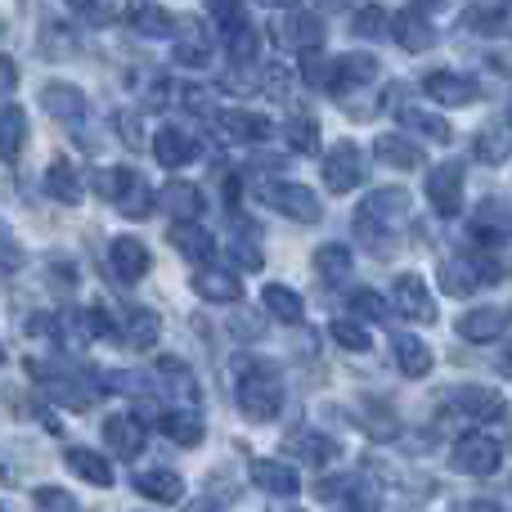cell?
<instances>
[{"label":"cell","mask_w":512,"mask_h":512,"mask_svg":"<svg viewBox=\"0 0 512 512\" xmlns=\"http://www.w3.org/2000/svg\"><path fill=\"white\" fill-rule=\"evenodd\" d=\"M423 90H427V99H436V104H445V108H463V104L477 99V86H472L468 77H459V72H450V68L427 72Z\"/></svg>","instance_id":"4fadbf2b"},{"label":"cell","mask_w":512,"mask_h":512,"mask_svg":"<svg viewBox=\"0 0 512 512\" xmlns=\"http://www.w3.org/2000/svg\"><path fill=\"white\" fill-rule=\"evenodd\" d=\"M248 477H252L256 490H265V495H279V499H292L301 490L297 472H292L288 463H279V459H256L252 468H248Z\"/></svg>","instance_id":"9a60e30c"},{"label":"cell","mask_w":512,"mask_h":512,"mask_svg":"<svg viewBox=\"0 0 512 512\" xmlns=\"http://www.w3.org/2000/svg\"><path fill=\"white\" fill-rule=\"evenodd\" d=\"M234 256H239L243 270H261V248H256V243H248L243 234L234 239Z\"/></svg>","instance_id":"6f0895ef"},{"label":"cell","mask_w":512,"mask_h":512,"mask_svg":"<svg viewBox=\"0 0 512 512\" xmlns=\"http://www.w3.org/2000/svg\"><path fill=\"white\" fill-rule=\"evenodd\" d=\"M319 5H324V9H346L351 0H319Z\"/></svg>","instance_id":"e7e4bbea"},{"label":"cell","mask_w":512,"mask_h":512,"mask_svg":"<svg viewBox=\"0 0 512 512\" xmlns=\"http://www.w3.org/2000/svg\"><path fill=\"white\" fill-rule=\"evenodd\" d=\"M176 63H185V68H207V63H212V41H207V32L198 23H180Z\"/></svg>","instance_id":"484cf974"},{"label":"cell","mask_w":512,"mask_h":512,"mask_svg":"<svg viewBox=\"0 0 512 512\" xmlns=\"http://www.w3.org/2000/svg\"><path fill=\"white\" fill-rule=\"evenodd\" d=\"M319 171H324V189H328V194H351V189L364 180V153L355 149V144L342 140V144H333V149L324 153Z\"/></svg>","instance_id":"3957f363"},{"label":"cell","mask_w":512,"mask_h":512,"mask_svg":"<svg viewBox=\"0 0 512 512\" xmlns=\"http://www.w3.org/2000/svg\"><path fill=\"white\" fill-rule=\"evenodd\" d=\"M108 265H113L117 279L135 283V279H144V274H149L153 256H149V248H144L140 239H135V234H122V239L108 243Z\"/></svg>","instance_id":"7c38bea8"},{"label":"cell","mask_w":512,"mask_h":512,"mask_svg":"<svg viewBox=\"0 0 512 512\" xmlns=\"http://www.w3.org/2000/svg\"><path fill=\"white\" fill-rule=\"evenodd\" d=\"M207 9H212V18L221 23V32L248 18V14H243V0H207Z\"/></svg>","instance_id":"816d5d0a"},{"label":"cell","mask_w":512,"mask_h":512,"mask_svg":"<svg viewBox=\"0 0 512 512\" xmlns=\"http://www.w3.org/2000/svg\"><path fill=\"white\" fill-rule=\"evenodd\" d=\"M445 400H450L454 414L468 418V423H495V418L508 414V400L499 396L495 387H454Z\"/></svg>","instance_id":"52a82bcc"},{"label":"cell","mask_w":512,"mask_h":512,"mask_svg":"<svg viewBox=\"0 0 512 512\" xmlns=\"http://www.w3.org/2000/svg\"><path fill=\"white\" fill-rule=\"evenodd\" d=\"M450 463H454V472H468V477H495L499 463H504V450H499L495 436L468 432V436H459V441H454Z\"/></svg>","instance_id":"7a4b0ae2"},{"label":"cell","mask_w":512,"mask_h":512,"mask_svg":"<svg viewBox=\"0 0 512 512\" xmlns=\"http://www.w3.org/2000/svg\"><path fill=\"white\" fill-rule=\"evenodd\" d=\"M504 310H495V306H477V310H468V315L459 319V337L463 342H495V337H504Z\"/></svg>","instance_id":"7402d4cb"},{"label":"cell","mask_w":512,"mask_h":512,"mask_svg":"<svg viewBox=\"0 0 512 512\" xmlns=\"http://www.w3.org/2000/svg\"><path fill=\"white\" fill-rule=\"evenodd\" d=\"M5 162H18V149H23V140H27V117H23V108L18 104H9L5 108Z\"/></svg>","instance_id":"7bdbcfd3"},{"label":"cell","mask_w":512,"mask_h":512,"mask_svg":"<svg viewBox=\"0 0 512 512\" xmlns=\"http://www.w3.org/2000/svg\"><path fill=\"white\" fill-rule=\"evenodd\" d=\"M468 234L477 243H490V248H504V243H512V203H504V198H486V203L472 212Z\"/></svg>","instance_id":"ba28073f"},{"label":"cell","mask_w":512,"mask_h":512,"mask_svg":"<svg viewBox=\"0 0 512 512\" xmlns=\"http://www.w3.org/2000/svg\"><path fill=\"white\" fill-rule=\"evenodd\" d=\"M396 364L405 378H423V373H432V346L409 333H396Z\"/></svg>","instance_id":"4dcf8cb0"},{"label":"cell","mask_w":512,"mask_h":512,"mask_svg":"<svg viewBox=\"0 0 512 512\" xmlns=\"http://www.w3.org/2000/svg\"><path fill=\"white\" fill-rule=\"evenodd\" d=\"M508 153H512V126H504V122L486 126V131L472 140V158H481L486 167H499Z\"/></svg>","instance_id":"f546056e"},{"label":"cell","mask_w":512,"mask_h":512,"mask_svg":"<svg viewBox=\"0 0 512 512\" xmlns=\"http://www.w3.org/2000/svg\"><path fill=\"white\" fill-rule=\"evenodd\" d=\"M409 5H414V9H427V14H432V9H441L445 0H409Z\"/></svg>","instance_id":"94428289"},{"label":"cell","mask_w":512,"mask_h":512,"mask_svg":"<svg viewBox=\"0 0 512 512\" xmlns=\"http://www.w3.org/2000/svg\"><path fill=\"white\" fill-rule=\"evenodd\" d=\"M261 301H265V315H274L279 324H301V315H306L301 297L288 288V283H265Z\"/></svg>","instance_id":"83f0119b"},{"label":"cell","mask_w":512,"mask_h":512,"mask_svg":"<svg viewBox=\"0 0 512 512\" xmlns=\"http://www.w3.org/2000/svg\"><path fill=\"white\" fill-rule=\"evenodd\" d=\"M499 279V270H481L477 261H445L441 265V288L450 292V297H468V292H477L481 283Z\"/></svg>","instance_id":"d6986e66"},{"label":"cell","mask_w":512,"mask_h":512,"mask_svg":"<svg viewBox=\"0 0 512 512\" xmlns=\"http://www.w3.org/2000/svg\"><path fill=\"white\" fill-rule=\"evenodd\" d=\"M283 135H288V149L292 153H315L319 149V126H315V117H306V113L288 117Z\"/></svg>","instance_id":"60d3db41"},{"label":"cell","mask_w":512,"mask_h":512,"mask_svg":"<svg viewBox=\"0 0 512 512\" xmlns=\"http://www.w3.org/2000/svg\"><path fill=\"white\" fill-rule=\"evenodd\" d=\"M400 122H405L409 131L427 135L432 144H450V126H445L436 113H427V108H400Z\"/></svg>","instance_id":"ab89813d"},{"label":"cell","mask_w":512,"mask_h":512,"mask_svg":"<svg viewBox=\"0 0 512 512\" xmlns=\"http://www.w3.org/2000/svg\"><path fill=\"white\" fill-rule=\"evenodd\" d=\"M153 158L162 162V167H189V162H198V140L194 131H185V126H162L158 135H153Z\"/></svg>","instance_id":"8fae6325"},{"label":"cell","mask_w":512,"mask_h":512,"mask_svg":"<svg viewBox=\"0 0 512 512\" xmlns=\"http://www.w3.org/2000/svg\"><path fill=\"white\" fill-rule=\"evenodd\" d=\"M171 248L185 256V261H194V265L216 261L212 230H203V225H194V221H176V230H171Z\"/></svg>","instance_id":"2e32d148"},{"label":"cell","mask_w":512,"mask_h":512,"mask_svg":"<svg viewBox=\"0 0 512 512\" xmlns=\"http://www.w3.org/2000/svg\"><path fill=\"white\" fill-rule=\"evenodd\" d=\"M360 212H369V216H378V221L396 225V216L409 212V194H405V189H373V194L360 203Z\"/></svg>","instance_id":"d6a6232c"},{"label":"cell","mask_w":512,"mask_h":512,"mask_svg":"<svg viewBox=\"0 0 512 512\" xmlns=\"http://www.w3.org/2000/svg\"><path fill=\"white\" fill-rule=\"evenodd\" d=\"M391 36L400 41V50H409V54H418V50H432V41H436V27L427 23L418 9H400L396 18H391Z\"/></svg>","instance_id":"e0dca14e"},{"label":"cell","mask_w":512,"mask_h":512,"mask_svg":"<svg viewBox=\"0 0 512 512\" xmlns=\"http://www.w3.org/2000/svg\"><path fill=\"white\" fill-rule=\"evenodd\" d=\"M234 333H239V342H256V337H261V319L243 310V315L234 319Z\"/></svg>","instance_id":"680465c9"},{"label":"cell","mask_w":512,"mask_h":512,"mask_svg":"<svg viewBox=\"0 0 512 512\" xmlns=\"http://www.w3.org/2000/svg\"><path fill=\"white\" fill-rule=\"evenodd\" d=\"M41 45H45V54H50V59H63V54L72 50V32H63L59 23H45Z\"/></svg>","instance_id":"681fc988"},{"label":"cell","mask_w":512,"mask_h":512,"mask_svg":"<svg viewBox=\"0 0 512 512\" xmlns=\"http://www.w3.org/2000/svg\"><path fill=\"white\" fill-rule=\"evenodd\" d=\"M126 342L135 346V351H149V346H158L162 337V319L158 310H131V319H126Z\"/></svg>","instance_id":"e575fe53"},{"label":"cell","mask_w":512,"mask_h":512,"mask_svg":"<svg viewBox=\"0 0 512 512\" xmlns=\"http://www.w3.org/2000/svg\"><path fill=\"white\" fill-rule=\"evenodd\" d=\"M391 301H396V310L405 319H414V324H432L436 319V301H432V288H427L423 274H396V283H391Z\"/></svg>","instance_id":"8992f818"},{"label":"cell","mask_w":512,"mask_h":512,"mask_svg":"<svg viewBox=\"0 0 512 512\" xmlns=\"http://www.w3.org/2000/svg\"><path fill=\"white\" fill-rule=\"evenodd\" d=\"M86 333L90 337H104V342H108V337H122V333H117V319H113V310H108V306H90L86 310Z\"/></svg>","instance_id":"7dc6e473"},{"label":"cell","mask_w":512,"mask_h":512,"mask_svg":"<svg viewBox=\"0 0 512 512\" xmlns=\"http://www.w3.org/2000/svg\"><path fill=\"white\" fill-rule=\"evenodd\" d=\"M234 387H239V409L252 423H270L283 409V378L274 360H239L234 364Z\"/></svg>","instance_id":"6da1fadb"},{"label":"cell","mask_w":512,"mask_h":512,"mask_svg":"<svg viewBox=\"0 0 512 512\" xmlns=\"http://www.w3.org/2000/svg\"><path fill=\"white\" fill-rule=\"evenodd\" d=\"M328 333H333V342L346 346V351H369V346H373V342H369V328L355 324V319H337Z\"/></svg>","instance_id":"ee69618b"},{"label":"cell","mask_w":512,"mask_h":512,"mask_svg":"<svg viewBox=\"0 0 512 512\" xmlns=\"http://www.w3.org/2000/svg\"><path fill=\"white\" fill-rule=\"evenodd\" d=\"M427 198L441 216H459L463 212V167L459 162H441L427 171Z\"/></svg>","instance_id":"9c48e42d"},{"label":"cell","mask_w":512,"mask_h":512,"mask_svg":"<svg viewBox=\"0 0 512 512\" xmlns=\"http://www.w3.org/2000/svg\"><path fill=\"white\" fill-rule=\"evenodd\" d=\"M131 27L140 36H176L180 32V18L176 14H167L162 5H140L131 14Z\"/></svg>","instance_id":"d590c367"},{"label":"cell","mask_w":512,"mask_h":512,"mask_svg":"<svg viewBox=\"0 0 512 512\" xmlns=\"http://www.w3.org/2000/svg\"><path fill=\"white\" fill-rule=\"evenodd\" d=\"M194 292L203 301H221V306H234V301H243V283L234 279L230 270H212V265H203V270L194 274Z\"/></svg>","instance_id":"44dd1931"},{"label":"cell","mask_w":512,"mask_h":512,"mask_svg":"<svg viewBox=\"0 0 512 512\" xmlns=\"http://www.w3.org/2000/svg\"><path fill=\"white\" fill-rule=\"evenodd\" d=\"M351 306H355V315H360V310H364V315H369V319H387V301H382L373 288H360V292H355V297H351Z\"/></svg>","instance_id":"db71d44e"},{"label":"cell","mask_w":512,"mask_h":512,"mask_svg":"<svg viewBox=\"0 0 512 512\" xmlns=\"http://www.w3.org/2000/svg\"><path fill=\"white\" fill-rule=\"evenodd\" d=\"M158 203L167 207L176 221H194V216L203 212V194H198L194 185H185V180H171V185L158 194Z\"/></svg>","instance_id":"1f68e13d"},{"label":"cell","mask_w":512,"mask_h":512,"mask_svg":"<svg viewBox=\"0 0 512 512\" xmlns=\"http://www.w3.org/2000/svg\"><path fill=\"white\" fill-rule=\"evenodd\" d=\"M378 77V59L373 54H337V68H333V95H342V90H360L369 86V81Z\"/></svg>","instance_id":"ac0fdd59"},{"label":"cell","mask_w":512,"mask_h":512,"mask_svg":"<svg viewBox=\"0 0 512 512\" xmlns=\"http://www.w3.org/2000/svg\"><path fill=\"white\" fill-rule=\"evenodd\" d=\"M221 36H225V45H230V59L239 63V68H252V59H256V45H261V36H256L252 18H243V23L225 27Z\"/></svg>","instance_id":"8d00e7d4"},{"label":"cell","mask_w":512,"mask_h":512,"mask_svg":"<svg viewBox=\"0 0 512 512\" xmlns=\"http://www.w3.org/2000/svg\"><path fill=\"white\" fill-rule=\"evenodd\" d=\"M27 333L59 342V337H63V319H54V315H32V319H27Z\"/></svg>","instance_id":"11a10c76"},{"label":"cell","mask_w":512,"mask_h":512,"mask_svg":"<svg viewBox=\"0 0 512 512\" xmlns=\"http://www.w3.org/2000/svg\"><path fill=\"white\" fill-rule=\"evenodd\" d=\"M292 450H297V459L310 463V468H328V463L337 459V445L328 441L324 432H297L292 436Z\"/></svg>","instance_id":"836d02e7"},{"label":"cell","mask_w":512,"mask_h":512,"mask_svg":"<svg viewBox=\"0 0 512 512\" xmlns=\"http://www.w3.org/2000/svg\"><path fill=\"white\" fill-rule=\"evenodd\" d=\"M135 490H140L144 499H158V504H176V499L185 495V481L167 468H153V472H140V477H135Z\"/></svg>","instance_id":"f1b7e54d"},{"label":"cell","mask_w":512,"mask_h":512,"mask_svg":"<svg viewBox=\"0 0 512 512\" xmlns=\"http://www.w3.org/2000/svg\"><path fill=\"white\" fill-rule=\"evenodd\" d=\"M225 131L239 135V140H270L274 126H270V117H261V113H230L225 117Z\"/></svg>","instance_id":"b9f144b4"},{"label":"cell","mask_w":512,"mask_h":512,"mask_svg":"<svg viewBox=\"0 0 512 512\" xmlns=\"http://www.w3.org/2000/svg\"><path fill=\"white\" fill-rule=\"evenodd\" d=\"M265 203L274 207V212H283L288 221L297 225H315L319 216H324V203H319V194H310L306 185H265Z\"/></svg>","instance_id":"277c9868"},{"label":"cell","mask_w":512,"mask_h":512,"mask_svg":"<svg viewBox=\"0 0 512 512\" xmlns=\"http://www.w3.org/2000/svg\"><path fill=\"white\" fill-rule=\"evenodd\" d=\"M162 432H167L176 445L194 450V445H203V418H198V409L185 400V405H176V409L162 414Z\"/></svg>","instance_id":"603a6c76"},{"label":"cell","mask_w":512,"mask_h":512,"mask_svg":"<svg viewBox=\"0 0 512 512\" xmlns=\"http://www.w3.org/2000/svg\"><path fill=\"white\" fill-rule=\"evenodd\" d=\"M504 0H495V5H477V9H468V27L472 32H499L504 27Z\"/></svg>","instance_id":"f6af8a7d"},{"label":"cell","mask_w":512,"mask_h":512,"mask_svg":"<svg viewBox=\"0 0 512 512\" xmlns=\"http://www.w3.org/2000/svg\"><path fill=\"white\" fill-rule=\"evenodd\" d=\"M5 261H9L5 270H9V274H18V261H23V256H18V243H14V239H5Z\"/></svg>","instance_id":"91938a15"},{"label":"cell","mask_w":512,"mask_h":512,"mask_svg":"<svg viewBox=\"0 0 512 512\" xmlns=\"http://www.w3.org/2000/svg\"><path fill=\"white\" fill-rule=\"evenodd\" d=\"M373 153H378L387 167H400V171H414L418 162H423V149H418L409 135H396V131L378 135V140H373Z\"/></svg>","instance_id":"d4e9b609"},{"label":"cell","mask_w":512,"mask_h":512,"mask_svg":"<svg viewBox=\"0 0 512 512\" xmlns=\"http://www.w3.org/2000/svg\"><path fill=\"white\" fill-rule=\"evenodd\" d=\"M355 36H382V32H387V9H378V5H364L360 9V14H355Z\"/></svg>","instance_id":"bcb514c9"},{"label":"cell","mask_w":512,"mask_h":512,"mask_svg":"<svg viewBox=\"0 0 512 512\" xmlns=\"http://www.w3.org/2000/svg\"><path fill=\"white\" fill-rule=\"evenodd\" d=\"M41 108L54 122H81V117H86V95H81L77 86H68V81H45Z\"/></svg>","instance_id":"5bb4252c"},{"label":"cell","mask_w":512,"mask_h":512,"mask_svg":"<svg viewBox=\"0 0 512 512\" xmlns=\"http://www.w3.org/2000/svg\"><path fill=\"white\" fill-rule=\"evenodd\" d=\"M499 369H504V373H512V342L504 346V355H499Z\"/></svg>","instance_id":"6125c7cd"},{"label":"cell","mask_w":512,"mask_h":512,"mask_svg":"<svg viewBox=\"0 0 512 512\" xmlns=\"http://www.w3.org/2000/svg\"><path fill=\"white\" fill-rule=\"evenodd\" d=\"M315 270L324 283H346L351 279V252H346L342 243H324V248L315 252Z\"/></svg>","instance_id":"74e56055"},{"label":"cell","mask_w":512,"mask_h":512,"mask_svg":"<svg viewBox=\"0 0 512 512\" xmlns=\"http://www.w3.org/2000/svg\"><path fill=\"white\" fill-rule=\"evenodd\" d=\"M32 504H36V508H59V512H72V508H77V499H72L68 490H59V486H41V490L32 495Z\"/></svg>","instance_id":"f907efd6"},{"label":"cell","mask_w":512,"mask_h":512,"mask_svg":"<svg viewBox=\"0 0 512 512\" xmlns=\"http://www.w3.org/2000/svg\"><path fill=\"white\" fill-rule=\"evenodd\" d=\"M382 409H387V405H378V400H373V405H364V423H369L373 436H387L391 427H396V418H387Z\"/></svg>","instance_id":"9f6ffc18"},{"label":"cell","mask_w":512,"mask_h":512,"mask_svg":"<svg viewBox=\"0 0 512 512\" xmlns=\"http://www.w3.org/2000/svg\"><path fill=\"white\" fill-rule=\"evenodd\" d=\"M261 5H270V9H288V5H297V0H261Z\"/></svg>","instance_id":"be15d7a7"},{"label":"cell","mask_w":512,"mask_h":512,"mask_svg":"<svg viewBox=\"0 0 512 512\" xmlns=\"http://www.w3.org/2000/svg\"><path fill=\"white\" fill-rule=\"evenodd\" d=\"M140 185V176H135L131 167H108V171H95V189L99 198H108V203H122L131 189Z\"/></svg>","instance_id":"f35d334b"},{"label":"cell","mask_w":512,"mask_h":512,"mask_svg":"<svg viewBox=\"0 0 512 512\" xmlns=\"http://www.w3.org/2000/svg\"><path fill=\"white\" fill-rule=\"evenodd\" d=\"M158 387L167 391L171 400H189V405H198V382H194V373H189V364L185 360H176V355H167V360H158Z\"/></svg>","instance_id":"ffe728a7"},{"label":"cell","mask_w":512,"mask_h":512,"mask_svg":"<svg viewBox=\"0 0 512 512\" xmlns=\"http://www.w3.org/2000/svg\"><path fill=\"white\" fill-rule=\"evenodd\" d=\"M324 36H328L324 18H319V14H301V9H292L288 18H279V23H274V41H279L283 50H297V54L319 50V45H324Z\"/></svg>","instance_id":"5b68a950"},{"label":"cell","mask_w":512,"mask_h":512,"mask_svg":"<svg viewBox=\"0 0 512 512\" xmlns=\"http://www.w3.org/2000/svg\"><path fill=\"white\" fill-rule=\"evenodd\" d=\"M72 9L86 23H113V0H72Z\"/></svg>","instance_id":"f5cc1de1"},{"label":"cell","mask_w":512,"mask_h":512,"mask_svg":"<svg viewBox=\"0 0 512 512\" xmlns=\"http://www.w3.org/2000/svg\"><path fill=\"white\" fill-rule=\"evenodd\" d=\"M45 194L50 198H59V203H81V176H77V167H72L68 158H54L50 167H45Z\"/></svg>","instance_id":"4316f807"},{"label":"cell","mask_w":512,"mask_h":512,"mask_svg":"<svg viewBox=\"0 0 512 512\" xmlns=\"http://www.w3.org/2000/svg\"><path fill=\"white\" fill-rule=\"evenodd\" d=\"M63 459H68V468L77 472L81 481H90V486H113V463H108V454L86 450V445H72Z\"/></svg>","instance_id":"cb8c5ba5"},{"label":"cell","mask_w":512,"mask_h":512,"mask_svg":"<svg viewBox=\"0 0 512 512\" xmlns=\"http://www.w3.org/2000/svg\"><path fill=\"white\" fill-rule=\"evenodd\" d=\"M104 441H108V450H113L117 459H135V454L144 450V441H149V427H144L140 414L122 409V414H113L104 423Z\"/></svg>","instance_id":"30bf717a"},{"label":"cell","mask_w":512,"mask_h":512,"mask_svg":"<svg viewBox=\"0 0 512 512\" xmlns=\"http://www.w3.org/2000/svg\"><path fill=\"white\" fill-rule=\"evenodd\" d=\"M117 207H122V216H131V221H140V216H149V207H153V198H149V185H144V180H140V185H135L131 194H126V198H122V203H117Z\"/></svg>","instance_id":"c3c4849f"}]
</instances>
